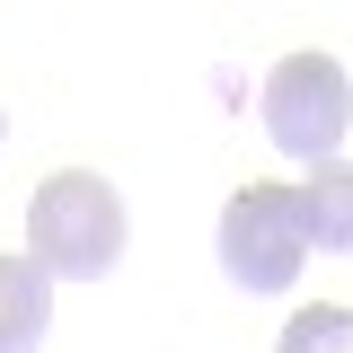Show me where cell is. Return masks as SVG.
Instances as JSON below:
<instances>
[{
	"instance_id": "7a4b0ae2",
	"label": "cell",
	"mask_w": 353,
	"mask_h": 353,
	"mask_svg": "<svg viewBox=\"0 0 353 353\" xmlns=\"http://www.w3.org/2000/svg\"><path fill=\"white\" fill-rule=\"evenodd\" d=\"M256 115H265V141H274V150H292V159H309V168L336 159V141H345V124H353L345 62H336V53H283V62L265 71Z\"/></svg>"
},
{
	"instance_id": "52a82bcc",
	"label": "cell",
	"mask_w": 353,
	"mask_h": 353,
	"mask_svg": "<svg viewBox=\"0 0 353 353\" xmlns=\"http://www.w3.org/2000/svg\"><path fill=\"white\" fill-rule=\"evenodd\" d=\"M0 132H9V115H0Z\"/></svg>"
},
{
	"instance_id": "3957f363",
	"label": "cell",
	"mask_w": 353,
	"mask_h": 353,
	"mask_svg": "<svg viewBox=\"0 0 353 353\" xmlns=\"http://www.w3.org/2000/svg\"><path fill=\"white\" fill-rule=\"evenodd\" d=\"M309 239H301V194L292 185H239L221 212V274L239 292H283L301 274Z\"/></svg>"
},
{
	"instance_id": "5b68a950",
	"label": "cell",
	"mask_w": 353,
	"mask_h": 353,
	"mask_svg": "<svg viewBox=\"0 0 353 353\" xmlns=\"http://www.w3.org/2000/svg\"><path fill=\"white\" fill-rule=\"evenodd\" d=\"M44 327H53V274H36L27 256H0V353H36Z\"/></svg>"
},
{
	"instance_id": "6da1fadb",
	"label": "cell",
	"mask_w": 353,
	"mask_h": 353,
	"mask_svg": "<svg viewBox=\"0 0 353 353\" xmlns=\"http://www.w3.org/2000/svg\"><path fill=\"white\" fill-rule=\"evenodd\" d=\"M27 248L36 274H106L124 256V194L97 168H62L27 194Z\"/></svg>"
},
{
	"instance_id": "277c9868",
	"label": "cell",
	"mask_w": 353,
	"mask_h": 353,
	"mask_svg": "<svg viewBox=\"0 0 353 353\" xmlns=\"http://www.w3.org/2000/svg\"><path fill=\"white\" fill-rule=\"evenodd\" d=\"M301 194V239L327 248V256H353V159H318Z\"/></svg>"
},
{
	"instance_id": "8992f818",
	"label": "cell",
	"mask_w": 353,
	"mask_h": 353,
	"mask_svg": "<svg viewBox=\"0 0 353 353\" xmlns=\"http://www.w3.org/2000/svg\"><path fill=\"white\" fill-rule=\"evenodd\" d=\"M274 353H353V309H301L292 327H283V345Z\"/></svg>"
}]
</instances>
